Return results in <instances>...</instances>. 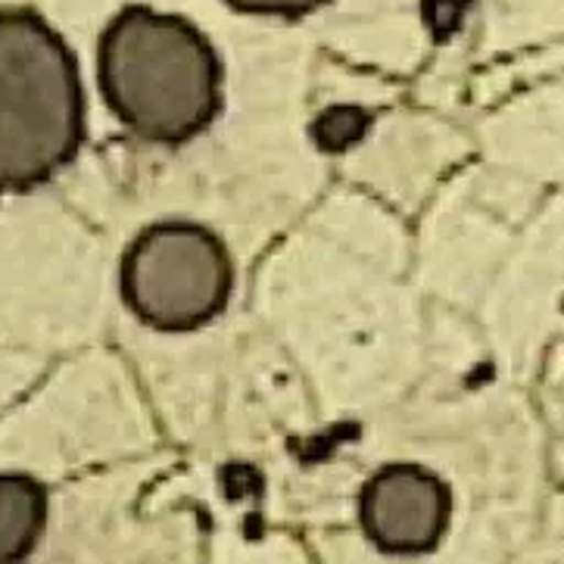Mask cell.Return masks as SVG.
<instances>
[{
  "mask_svg": "<svg viewBox=\"0 0 564 564\" xmlns=\"http://www.w3.org/2000/svg\"><path fill=\"white\" fill-rule=\"evenodd\" d=\"M85 138L78 66L35 10H0V194L44 184Z\"/></svg>",
  "mask_w": 564,
  "mask_h": 564,
  "instance_id": "7a4b0ae2",
  "label": "cell"
},
{
  "mask_svg": "<svg viewBox=\"0 0 564 564\" xmlns=\"http://www.w3.org/2000/svg\"><path fill=\"white\" fill-rule=\"evenodd\" d=\"M47 524V490L29 474H0V564L32 555Z\"/></svg>",
  "mask_w": 564,
  "mask_h": 564,
  "instance_id": "5b68a950",
  "label": "cell"
},
{
  "mask_svg": "<svg viewBox=\"0 0 564 564\" xmlns=\"http://www.w3.org/2000/svg\"><path fill=\"white\" fill-rule=\"evenodd\" d=\"M368 126H371V116L362 107H330L315 119L312 138L322 150L340 153L346 147L359 144Z\"/></svg>",
  "mask_w": 564,
  "mask_h": 564,
  "instance_id": "8992f818",
  "label": "cell"
},
{
  "mask_svg": "<svg viewBox=\"0 0 564 564\" xmlns=\"http://www.w3.org/2000/svg\"><path fill=\"white\" fill-rule=\"evenodd\" d=\"M107 107L138 138L184 144L221 110V63L213 44L182 17L126 7L97 47Z\"/></svg>",
  "mask_w": 564,
  "mask_h": 564,
  "instance_id": "6da1fadb",
  "label": "cell"
},
{
  "mask_svg": "<svg viewBox=\"0 0 564 564\" xmlns=\"http://www.w3.org/2000/svg\"><path fill=\"white\" fill-rule=\"evenodd\" d=\"M235 10L243 13H256V17H306L312 10H318L328 0H228Z\"/></svg>",
  "mask_w": 564,
  "mask_h": 564,
  "instance_id": "52a82bcc",
  "label": "cell"
},
{
  "mask_svg": "<svg viewBox=\"0 0 564 564\" xmlns=\"http://www.w3.org/2000/svg\"><path fill=\"white\" fill-rule=\"evenodd\" d=\"M231 262L225 243L194 221H160L122 259V296L150 328L191 330L225 310Z\"/></svg>",
  "mask_w": 564,
  "mask_h": 564,
  "instance_id": "3957f363",
  "label": "cell"
},
{
  "mask_svg": "<svg viewBox=\"0 0 564 564\" xmlns=\"http://www.w3.org/2000/svg\"><path fill=\"white\" fill-rule=\"evenodd\" d=\"M359 518L381 552L421 555L437 549L449 524V490L437 474L419 465H390L362 490Z\"/></svg>",
  "mask_w": 564,
  "mask_h": 564,
  "instance_id": "277c9868",
  "label": "cell"
}]
</instances>
